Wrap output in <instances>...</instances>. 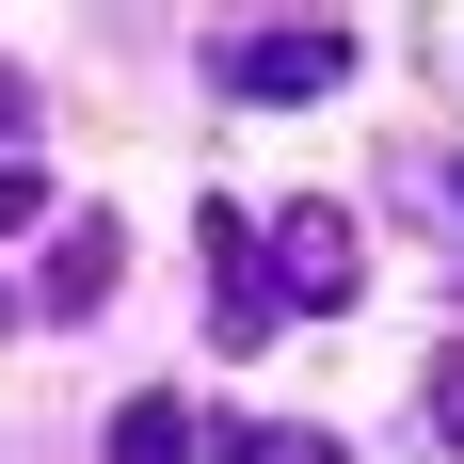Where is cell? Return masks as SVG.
I'll list each match as a JSON object with an SVG mask.
<instances>
[{
    "instance_id": "1",
    "label": "cell",
    "mask_w": 464,
    "mask_h": 464,
    "mask_svg": "<svg viewBox=\"0 0 464 464\" xmlns=\"http://www.w3.org/2000/svg\"><path fill=\"white\" fill-rule=\"evenodd\" d=\"M336 64H353V33H336V16H256V33H208V81H225V96H256V112L336 96Z\"/></svg>"
},
{
    "instance_id": "2",
    "label": "cell",
    "mask_w": 464,
    "mask_h": 464,
    "mask_svg": "<svg viewBox=\"0 0 464 464\" xmlns=\"http://www.w3.org/2000/svg\"><path fill=\"white\" fill-rule=\"evenodd\" d=\"M273 288H288V321H336L353 304V273H369V240H353V208L336 192H273Z\"/></svg>"
},
{
    "instance_id": "3",
    "label": "cell",
    "mask_w": 464,
    "mask_h": 464,
    "mask_svg": "<svg viewBox=\"0 0 464 464\" xmlns=\"http://www.w3.org/2000/svg\"><path fill=\"white\" fill-rule=\"evenodd\" d=\"M208 336H225V353H273L288 336V288H273V240H256V208H208Z\"/></svg>"
},
{
    "instance_id": "4",
    "label": "cell",
    "mask_w": 464,
    "mask_h": 464,
    "mask_svg": "<svg viewBox=\"0 0 464 464\" xmlns=\"http://www.w3.org/2000/svg\"><path fill=\"white\" fill-rule=\"evenodd\" d=\"M129 288V225L112 208H81V225H48V273H33V321H96Z\"/></svg>"
},
{
    "instance_id": "5",
    "label": "cell",
    "mask_w": 464,
    "mask_h": 464,
    "mask_svg": "<svg viewBox=\"0 0 464 464\" xmlns=\"http://www.w3.org/2000/svg\"><path fill=\"white\" fill-rule=\"evenodd\" d=\"M96 464H208V432H192V401H177V384H144L129 417L96 432Z\"/></svg>"
},
{
    "instance_id": "6",
    "label": "cell",
    "mask_w": 464,
    "mask_h": 464,
    "mask_svg": "<svg viewBox=\"0 0 464 464\" xmlns=\"http://www.w3.org/2000/svg\"><path fill=\"white\" fill-rule=\"evenodd\" d=\"M225 464H336V432L321 417H256V432H225Z\"/></svg>"
},
{
    "instance_id": "7",
    "label": "cell",
    "mask_w": 464,
    "mask_h": 464,
    "mask_svg": "<svg viewBox=\"0 0 464 464\" xmlns=\"http://www.w3.org/2000/svg\"><path fill=\"white\" fill-rule=\"evenodd\" d=\"M48 225V177H33V160H0V240H33Z\"/></svg>"
},
{
    "instance_id": "8",
    "label": "cell",
    "mask_w": 464,
    "mask_h": 464,
    "mask_svg": "<svg viewBox=\"0 0 464 464\" xmlns=\"http://www.w3.org/2000/svg\"><path fill=\"white\" fill-rule=\"evenodd\" d=\"M432 432H449V464H464V353H432Z\"/></svg>"
},
{
    "instance_id": "9",
    "label": "cell",
    "mask_w": 464,
    "mask_h": 464,
    "mask_svg": "<svg viewBox=\"0 0 464 464\" xmlns=\"http://www.w3.org/2000/svg\"><path fill=\"white\" fill-rule=\"evenodd\" d=\"M449 192H464V177H449Z\"/></svg>"
}]
</instances>
